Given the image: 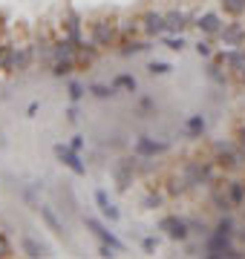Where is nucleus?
Segmentation results:
<instances>
[{"instance_id": "nucleus-13", "label": "nucleus", "mask_w": 245, "mask_h": 259, "mask_svg": "<svg viewBox=\"0 0 245 259\" xmlns=\"http://www.w3.org/2000/svg\"><path fill=\"white\" fill-rule=\"evenodd\" d=\"M150 49V40H136V37H121V47H118V55L130 58V55H142Z\"/></svg>"}, {"instance_id": "nucleus-35", "label": "nucleus", "mask_w": 245, "mask_h": 259, "mask_svg": "<svg viewBox=\"0 0 245 259\" xmlns=\"http://www.w3.org/2000/svg\"><path fill=\"white\" fill-rule=\"evenodd\" d=\"M0 256H12V245L0 236Z\"/></svg>"}, {"instance_id": "nucleus-1", "label": "nucleus", "mask_w": 245, "mask_h": 259, "mask_svg": "<svg viewBox=\"0 0 245 259\" xmlns=\"http://www.w3.org/2000/svg\"><path fill=\"white\" fill-rule=\"evenodd\" d=\"M118 18H95L90 20V37H93V44L98 49H110L115 47V40H118Z\"/></svg>"}, {"instance_id": "nucleus-3", "label": "nucleus", "mask_w": 245, "mask_h": 259, "mask_svg": "<svg viewBox=\"0 0 245 259\" xmlns=\"http://www.w3.org/2000/svg\"><path fill=\"white\" fill-rule=\"evenodd\" d=\"M205 256H211V259H219V256H228V259H239V256H245L239 248H234L231 245V236H222V233H208L205 236Z\"/></svg>"}, {"instance_id": "nucleus-37", "label": "nucleus", "mask_w": 245, "mask_h": 259, "mask_svg": "<svg viewBox=\"0 0 245 259\" xmlns=\"http://www.w3.org/2000/svg\"><path fill=\"white\" fill-rule=\"evenodd\" d=\"M239 78H242V83H245V72H239Z\"/></svg>"}, {"instance_id": "nucleus-6", "label": "nucleus", "mask_w": 245, "mask_h": 259, "mask_svg": "<svg viewBox=\"0 0 245 259\" xmlns=\"http://www.w3.org/2000/svg\"><path fill=\"white\" fill-rule=\"evenodd\" d=\"M52 153L58 156V161L61 164H66L75 176H87V164L81 161V156H78V150H72V147H66V144H55L52 147Z\"/></svg>"}, {"instance_id": "nucleus-26", "label": "nucleus", "mask_w": 245, "mask_h": 259, "mask_svg": "<svg viewBox=\"0 0 245 259\" xmlns=\"http://www.w3.org/2000/svg\"><path fill=\"white\" fill-rule=\"evenodd\" d=\"M170 69H173V66H170L168 61H150V64H147V72L150 75H168Z\"/></svg>"}, {"instance_id": "nucleus-23", "label": "nucleus", "mask_w": 245, "mask_h": 259, "mask_svg": "<svg viewBox=\"0 0 245 259\" xmlns=\"http://www.w3.org/2000/svg\"><path fill=\"white\" fill-rule=\"evenodd\" d=\"M75 66H78V61H55V64H52V75H55V78H64V75H69Z\"/></svg>"}, {"instance_id": "nucleus-18", "label": "nucleus", "mask_w": 245, "mask_h": 259, "mask_svg": "<svg viewBox=\"0 0 245 259\" xmlns=\"http://www.w3.org/2000/svg\"><path fill=\"white\" fill-rule=\"evenodd\" d=\"M205 127H208V121H205V115H202V112H196V115H190V118L185 121L188 136H202V133H205Z\"/></svg>"}, {"instance_id": "nucleus-14", "label": "nucleus", "mask_w": 245, "mask_h": 259, "mask_svg": "<svg viewBox=\"0 0 245 259\" xmlns=\"http://www.w3.org/2000/svg\"><path fill=\"white\" fill-rule=\"evenodd\" d=\"M168 32H185L188 26H193V18L188 12H168Z\"/></svg>"}, {"instance_id": "nucleus-10", "label": "nucleus", "mask_w": 245, "mask_h": 259, "mask_svg": "<svg viewBox=\"0 0 245 259\" xmlns=\"http://www.w3.org/2000/svg\"><path fill=\"white\" fill-rule=\"evenodd\" d=\"M136 161H139V156H136V158H121V161L113 167V176H115L118 190H127V187L133 185V176H136V170H139Z\"/></svg>"}, {"instance_id": "nucleus-28", "label": "nucleus", "mask_w": 245, "mask_h": 259, "mask_svg": "<svg viewBox=\"0 0 245 259\" xmlns=\"http://www.w3.org/2000/svg\"><path fill=\"white\" fill-rule=\"evenodd\" d=\"M66 93H69V101H81V98H84V87H81L78 81H69Z\"/></svg>"}, {"instance_id": "nucleus-11", "label": "nucleus", "mask_w": 245, "mask_h": 259, "mask_svg": "<svg viewBox=\"0 0 245 259\" xmlns=\"http://www.w3.org/2000/svg\"><path fill=\"white\" fill-rule=\"evenodd\" d=\"M193 26H196L202 35H217L225 23H222V18H219L217 12H202L199 18H193Z\"/></svg>"}, {"instance_id": "nucleus-38", "label": "nucleus", "mask_w": 245, "mask_h": 259, "mask_svg": "<svg viewBox=\"0 0 245 259\" xmlns=\"http://www.w3.org/2000/svg\"><path fill=\"white\" fill-rule=\"evenodd\" d=\"M242 104H245V101H242Z\"/></svg>"}, {"instance_id": "nucleus-2", "label": "nucleus", "mask_w": 245, "mask_h": 259, "mask_svg": "<svg viewBox=\"0 0 245 259\" xmlns=\"http://www.w3.org/2000/svg\"><path fill=\"white\" fill-rule=\"evenodd\" d=\"M179 179L185 182V187H202V185H214L217 182V170L211 161H188L182 167Z\"/></svg>"}, {"instance_id": "nucleus-31", "label": "nucleus", "mask_w": 245, "mask_h": 259, "mask_svg": "<svg viewBox=\"0 0 245 259\" xmlns=\"http://www.w3.org/2000/svg\"><path fill=\"white\" fill-rule=\"evenodd\" d=\"M142 248L147 250V253H153V250L159 248V236H147V239L142 242Z\"/></svg>"}, {"instance_id": "nucleus-19", "label": "nucleus", "mask_w": 245, "mask_h": 259, "mask_svg": "<svg viewBox=\"0 0 245 259\" xmlns=\"http://www.w3.org/2000/svg\"><path fill=\"white\" fill-rule=\"evenodd\" d=\"M214 233H222V236H231V239H234V233H236L234 216H231V213L219 216V222H217V228H214Z\"/></svg>"}, {"instance_id": "nucleus-7", "label": "nucleus", "mask_w": 245, "mask_h": 259, "mask_svg": "<svg viewBox=\"0 0 245 259\" xmlns=\"http://www.w3.org/2000/svg\"><path fill=\"white\" fill-rule=\"evenodd\" d=\"M84 228H87L90 233H93V236H98L101 242H107V245H113L115 250H124V248H127V245H124V242L118 239V236H115L113 231H107V228H104V225L98 222V219H95V216H84Z\"/></svg>"}, {"instance_id": "nucleus-25", "label": "nucleus", "mask_w": 245, "mask_h": 259, "mask_svg": "<svg viewBox=\"0 0 245 259\" xmlns=\"http://www.w3.org/2000/svg\"><path fill=\"white\" fill-rule=\"evenodd\" d=\"M161 202H165V199H161V193H153V190H150V193L142 199V207H144V210H156Z\"/></svg>"}, {"instance_id": "nucleus-30", "label": "nucleus", "mask_w": 245, "mask_h": 259, "mask_svg": "<svg viewBox=\"0 0 245 259\" xmlns=\"http://www.w3.org/2000/svg\"><path fill=\"white\" fill-rule=\"evenodd\" d=\"M188 222H190V231H193V233H202V236L211 233V228H208L205 222H199V219H188Z\"/></svg>"}, {"instance_id": "nucleus-32", "label": "nucleus", "mask_w": 245, "mask_h": 259, "mask_svg": "<svg viewBox=\"0 0 245 259\" xmlns=\"http://www.w3.org/2000/svg\"><path fill=\"white\" fill-rule=\"evenodd\" d=\"M153 107H156V104H153V98H142V101H139V115H144V112H150Z\"/></svg>"}, {"instance_id": "nucleus-4", "label": "nucleus", "mask_w": 245, "mask_h": 259, "mask_svg": "<svg viewBox=\"0 0 245 259\" xmlns=\"http://www.w3.org/2000/svg\"><path fill=\"white\" fill-rule=\"evenodd\" d=\"M159 231H165V236L173 242H188L190 236V222L188 219H182L176 213H168V216H161L159 219Z\"/></svg>"}, {"instance_id": "nucleus-5", "label": "nucleus", "mask_w": 245, "mask_h": 259, "mask_svg": "<svg viewBox=\"0 0 245 259\" xmlns=\"http://www.w3.org/2000/svg\"><path fill=\"white\" fill-rule=\"evenodd\" d=\"M139 23H142V32L147 37H156V35H165L168 32V18L161 12H153V9L142 12L139 15Z\"/></svg>"}, {"instance_id": "nucleus-29", "label": "nucleus", "mask_w": 245, "mask_h": 259, "mask_svg": "<svg viewBox=\"0 0 245 259\" xmlns=\"http://www.w3.org/2000/svg\"><path fill=\"white\" fill-rule=\"evenodd\" d=\"M196 55H199V58H211V55H214L211 40H199V44H196Z\"/></svg>"}, {"instance_id": "nucleus-24", "label": "nucleus", "mask_w": 245, "mask_h": 259, "mask_svg": "<svg viewBox=\"0 0 245 259\" xmlns=\"http://www.w3.org/2000/svg\"><path fill=\"white\" fill-rule=\"evenodd\" d=\"M90 93L104 101V98H113V95H115V87H113V83H110V87H107V83H93V87H90Z\"/></svg>"}, {"instance_id": "nucleus-12", "label": "nucleus", "mask_w": 245, "mask_h": 259, "mask_svg": "<svg viewBox=\"0 0 245 259\" xmlns=\"http://www.w3.org/2000/svg\"><path fill=\"white\" fill-rule=\"evenodd\" d=\"M95 204H98V210H101L104 219H110V222H118L121 210H118L113 202H110V196L104 193V190H95Z\"/></svg>"}, {"instance_id": "nucleus-16", "label": "nucleus", "mask_w": 245, "mask_h": 259, "mask_svg": "<svg viewBox=\"0 0 245 259\" xmlns=\"http://www.w3.org/2000/svg\"><path fill=\"white\" fill-rule=\"evenodd\" d=\"M38 213H40V219L47 222V228H49L52 233H58V236L64 233V225H61V219L55 216V210H52L49 204H38Z\"/></svg>"}, {"instance_id": "nucleus-8", "label": "nucleus", "mask_w": 245, "mask_h": 259, "mask_svg": "<svg viewBox=\"0 0 245 259\" xmlns=\"http://www.w3.org/2000/svg\"><path fill=\"white\" fill-rule=\"evenodd\" d=\"M168 150V144L165 141H156L150 139V136H139L136 139V144H133V156H139V158H156L159 153H165Z\"/></svg>"}, {"instance_id": "nucleus-27", "label": "nucleus", "mask_w": 245, "mask_h": 259, "mask_svg": "<svg viewBox=\"0 0 245 259\" xmlns=\"http://www.w3.org/2000/svg\"><path fill=\"white\" fill-rule=\"evenodd\" d=\"M165 47L168 49H173V52H182V49L188 47V40H185V37H173V35H165Z\"/></svg>"}, {"instance_id": "nucleus-15", "label": "nucleus", "mask_w": 245, "mask_h": 259, "mask_svg": "<svg viewBox=\"0 0 245 259\" xmlns=\"http://www.w3.org/2000/svg\"><path fill=\"white\" fill-rule=\"evenodd\" d=\"M225 193H228V199H231V204H234V207H242V204H245V182H242V179L228 182Z\"/></svg>"}, {"instance_id": "nucleus-36", "label": "nucleus", "mask_w": 245, "mask_h": 259, "mask_svg": "<svg viewBox=\"0 0 245 259\" xmlns=\"http://www.w3.org/2000/svg\"><path fill=\"white\" fill-rule=\"evenodd\" d=\"M236 144H239V147L245 150V124H242L239 130H236Z\"/></svg>"}, {"instance_id": "nucleus-33", "label": "nucleus", "mask_w": 245, "mask_h": 259, "mask_svg": "<svg viewBox=\"0 0 245 259\" xmlns=\"http://www.w3.org/2000/svg\"><path fill=\"white\" fill-rule=\"evenodd\" d=\"M64 115H66V121H69V124H75V121H78V107H75V101H72V107H66Z\"/></svg>"}, {"instance_id": "nucleus-22", "label": "nucleus", "mask_w": 245, "mask_h": 259, "mask_svg": "<svg viewBox=\"0 0 245 259\" xmlns=\"http://www.w3.org/2000/svg\"><path fill=\"white\" fill-rule=\"evenodd\" d=\"M219 3H222L225 15H231V18H242L245 15V0H219Z\"/></svg>"}, {"instance_id": "nucleus-34", "label": "nucleus", "mask_w": 245, "mask_h": 259, "mask_svg": "<svg viewBox=\"0 0 245 259\" xmlns=\"http://www.w3.org/2000/svg\"><path fill=\"white\" fill-rule=\"evenodd\" d=\"M84 144H87V139H84V136H72V141H69V147H72V150H78V153L84 150Z\"/></svg>"}, {"instance_id": "nucleus-21", "label": "nucleus", "mask_w": 245, "mask_h": 259, "mask_svg": "<svg viewBox=\"0 0 245 259\" xmlns=\"http://www.w3.org/2000/svg\"><path fill=\"white\" fill-rule=\"evenodd\" d=\"M208 78L214 83H219V87H228V72L219 66V61H214V64L208 66Z\"/></svg>"}, {"instance_id": "nucleus-9", "label": "nucleus", "mask_w": 245, "mask_h": 259, "mask_svg": "<svg viewBox=\"0 0 245 259\" xmlns=\"http://www.w3.org/2000/svg\"><path fill=\"white\" fill-rule=\"evenodd\" d=\"M217 37L222 40V47H245V26L239 20H231L217 32Z\"/></svg>"}, {"instance_id": "nucleus-17", "label": "nucleus", "mask_w": 245, "mask_h": 259, "mask_svg": "<svg viewBox=\"0 0 245 259\" xmlns=\"http://www.w3.org/2000/svg\"><path fill=\"white\" fill-rule=\"evenodd\" d=\"M20 250H23L26 256H47L49 253L47 245H40V242L32 239V236H23V239H20Z\"/></svg>"}, {"instance_id": "nucleus-20", "label": "nucleus", "mask_w": 245, "mask_h": 259, "mask_svg": "<svg viewBox=\"0 0 245 259\" xmlns=\"http://www.w3.org/2000/svg\"><path fill=\"white\" fill-rule=\"evenodd\" d=\"M113 87L115 90H127V93H136V90H139V81H136V78H133V75H115L113 78Z\"/></svg>"}]
</instances>
